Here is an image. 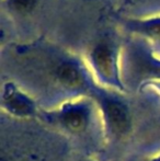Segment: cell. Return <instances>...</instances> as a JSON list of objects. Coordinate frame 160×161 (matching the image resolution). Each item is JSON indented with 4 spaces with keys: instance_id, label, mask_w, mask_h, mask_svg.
Masks as SVG:
<instances>
[{
    "instance_id": "6da1fadb",
    "label": "cell",
    "mask_w": 160,
    "mask_h": 161,
    "mask_svg": "<svg viewBox=\"0 0 160 161\" xmlns=\"http://www.w3.org/2000/svg\"><path fill=\"white\" fill-rule=\"evenodd\" d=\"M97 102L102 115L104 130L110 137L121 139L130 134L132 116L127 103L118 94L103 89H94L90 96Z\"/></svg>"
},
{
    "instance_id": "7a4b0ae2",
    "label": "cell",
    "mask_w": 160,
    "mask_h": 161,
    "mask_svg": "<svg viewBox=\"0 0 160 161\" xmlns=\"http://www.w3.org/2000/svg\"><path fill=\"white\" fill-rule=\"evenodd\" d=\"M48 117L53 123L73 135L86 134L93 124L94 106L88 99H77L64 103Z\"/></svg>"
},
{
    "instance_id": "3957f363",
    "label": "cell",
    "mask_w": 160,
    "mask_h": 161,
    "mask_svg": "<svg viewBox=\"0 0 160 161\" xmlns=\"http://www.w3.org/2000/svg\"><path fill=\"white\" fill-rule=\"evenodd\" d=\"M90 63L98 79L108 87L124 91V85L120 77L116 54L109 42H99L90 52Z\"/></svg>"
},
{
    "instance_id": "277c9868",
    "label": "cell",
    "mask_w": 160,
    "mask_h": 161,
    "mask_svg": "<svg viewBox=\"0 0 160 161\" xmlns=\"http://www.w3.org/2000/svg\"><path fill=\"white\" fill-rule=\"evenodd\" d=\"M53 75L57 83L69 92L91 96L96 88L91 85L83 68L74 60L63 59L55 66Z\"/></svg>"
},
{
    "instance_id": "5b68a950",
    "label": "cell",
    "mask_w": 160,
    "mask_h": 161,
    "mask_svg": "<svg viewBox=\"0 0 160 161\" xmlns=\"http://www.w3.org/2000/svg\"><path fill=\"white\" fill-rule=\"evenodd\" d=\"M1 105L7 113L17 117H31L37 113L36 102L12 82L2 88Z\"/></svg>"
},
{
    "instance_id": "8992f818",
    "label": "cell",
    "mask_w": 160,
    "mask_h": 161,
    "mask_svg": "<svg viewBox=\"0 0 160 161\" xmlns=\"http://www.w3.org/2000/svg\"><path fill=\"white\" fill-rule=\"evenodd\" d=\"M127 26L132 31L141 33L150 38L160 40V17L146 20L130 21Z\"/></svg>"
},
{
    "instance_id": "52a82bcc",
    "label": "cell",
    "mask_w": 160,
    "mask_h": 161,
    "mask_svg": "<svg viewBox=\"0 0 160 161\" xmlns=\"http://www.w3.org/2000/svg\"><path fill=\"white\" fill-rule=\"evenodd\" d=\"M8 4L15 12L29 13L34 9L36 0H8Z\"/></svg>"
},
{
    "instance_id": "ba28073f",
    "label": "cell",
    "mask_w": 160,
    "mask_h": 161,
    "mask_svg": "<svg viewBox=\"0 0 160 161\" xmlns=\"http://www.w3.org/2000/svg\"><path fill=\"white\" fill-rule=\"evenodd\" d=\"M152 161H160V155H159V156H157L156 158H154V159H152Z\"/></svg>"
},
{
    "instance_id": "9c48e42d",
    "label": "cell",
    "mask_w": 160,
    "mask_h": 161,
    "mask_svg": "<svg viewBox=\"0 0 160 161\" xmlns=\"http://www.w3.org/2000/svg\"><path fill=\"white\" fill-rule=\"evenodd\" d=\"M88 161H90V160H88Z\"/></svg>"
}]
</instances>
